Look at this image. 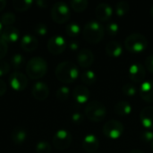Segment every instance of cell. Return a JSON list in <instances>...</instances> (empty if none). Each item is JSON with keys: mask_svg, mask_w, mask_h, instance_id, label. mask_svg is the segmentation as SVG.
Here are the masks:
<instances>
[{"mask_svg": "<svg viewBox=\"0 0 153 153\" xmlns=\"http://www.w3.org/2000/svg\"><path fill=\"white\" fill-rule=\"evenodd\" d=\"M129 153H144L142 150H140V149H134V150H132L131 152Z\"/></svg>", "mask_w": 153, "mask_h": 153, "instance_id": "cell-45", "label": "cell"}, {"mask_svg": "<svg viewBox=\"0 0 153 153\" xmlns=\"http://www.w3.org/2000/svg\"><path fill=\"white\" fill-rule=\"evenodd\" d=\"M10 71V65L6 61H0V77L5 75Z\"/></svg>", "mask_w": 153, "mask_h": 153, "instance_id": "cell-37", "label": "cell"}, {"mask_svg": "<svg viewBox=\"0 0 153 153\" xmlns=\"http://www.w3.org/2000/svg\"><path fill=\"white\" fill-rule=\"evenodd\" d=\"M82 148L87 152L92 153L95 152L99 146H100V141L98 137L95 134H89L84 136L82 139Z\"/></svg>", "mask_w": 153, "mask_h": 153, "instance_id": "cell-17", "label": "cell"}, {"mask_svg": "<svg viewBox=\"0 0 153 153\" xmlns=\"http://www.w3.org/2000/svg\"><path fill=\"white\" fill-rule=\"evenodd\" d=\"M70 94V90L67 86H61L56 92V97L60 101H65Z\"/></svg>", "mask_w": 153, "mask_h": 153, "instance_id": "cell-30", "label": "cell"}, {"mask_svg": "<svg viewBox=\"0 0 153 153\" xmlns=\"http://www.w3.org/2000/svg\"><path fill=\"white\" fill-rule=\"evenodd\" d=\"M6 1L5 0H0V11H2L4 7H5V5H6Z\"/></svg>", "mask_w": 153, "mask_h": 153, "instance_id": "cell-44", "label": "cell"}, {"mask_svg": "<svg viewBox=\"0 0 153 153\" xmlns=\"http://www.w3.org/2000/svg\"><path fill=\"white\" fill-rule=\"evenodd\" d=\"M98 153H102V152H98Z\"/></svg>", "mask_w": 153, "mask_h": 153, "instance_id": "cell-49", "label": "cell"}, {"mask_svg": "<svg viewBox=\"0 0 153 153\" xmlns=\"http://www.w3.org/2000/svg\"><path fill=\"white\" fill-rule=\"evenodd\" d=\"M73 96L76 102L80 104L85 103L90 98V90L84 85H77L73 91Z\"/></svg>", "mask_w": 153, "mask_h": 153, "instance_id": "cell-20", "label": "cell"}, {"mask_svg": "<svg viewBox=\"0 0 153 153\" xmlns=\"http://www.w3.org/2000/svg\"><path fill=\"white\" fill-rule=\"evenodd\" d=\"M11 64L16 69L21 68L24 65V57H23V56L21 55V54H14L12 56Z\"/></svg>", "mask_w": 153, "mask_h": 153, "instance_id": "cell-32", "label": "cell"}, {"mask_svg": "<svg viewBox=\"0 0 153 153\" xmlns=\"http://www.w3.org/2000/svg\"><path fill=\"white\" fill-rule=\"evenodd\" d=\"M36 4L40 8H47L48 5V2H47L46 0H38L36 1Z\"/></svg>", "mask_w": 153, "mask_h": 153, "instance_id": "cell-42", "label": "cell"}, {"mask_svg": "<svg viewBox=\"0 0 153 153\" xmlns=\"http://www.w3.org/2000/svg\"><path fill=\"white\" fill-rule=\"evenodd\" d=\"M115 112L119 116H127L132 112V106L126 100H120L115 105Z\"/></svg>", "mask_w": 153, "mask_h": 153, "instance_id": "cell-23", "label": "cell"}, {"mask_svg": "<svg viewBox=\"0 0 153 153\" xmlns=\"http://www.w3.org/2000/svg\"><path fill=\"white\" fill-rule=\"evenodd\" d=\"M9 83L13 90L21 91L26 89L28 85V78L21 72H13L9 75Z\"/></svg>", "mask_w": 153, "mask_h": 153, "instance_id": "cell-10", "label": "cell"}, {"mask_svg": "<svg viewBox=\"0 0 153 153\" xmlns=\"http://www.w3.org/2000/svg\"><path fill=\"white\" fill-rule=\"evenodd\" d=\"M106 52L109 56L117 57L123 52L122 45L117 40H110L106 45Z\"/></svg>", "mask_w": 153, "mask_h": 153, "instance_id": "cell-22", "label": "cell"}, {"mask_svg": "<svg viewBox=\"0 0 153 153\" xmlns=\"http://www.w3.org/2000/svg\"><path fill=\"white\" fill-rule=\"evenodd\" d=\"M20 45H21V48L24 51L31 52L37 49L39 46V41L35 36L31 34H25L22 37Z\"/></svg>", "mask_w": 153, "mask_h": 153, "instance_id": "cell-15", "label": "cell"}, {"mask_svg": "<svg viewBox=\"0 0 153 153\" xmlns=\"http://www.w3.org/2000/svg\"><path fill=\"white\" fill-rule=\"evenodd\" d=\"M84 112L90 120L93 122H100L105 118L107 115V108L100 100H91L87 103Z\"/></svg>", "mask_w": 153, "mask_h": 153, "instance_id": "cell-4", "label": "cell"}, {"mask_svg": "<svg viewBox=\"0 0 153 153\" xmlns=\"http://www.w3.org/2000/svg\"><path fill=\"white\" fill-rule=\"evenodd\" d=\"M130 5L126 0H121L116 4V13L118 16H124L129 11Z\"/></svg>", "mask_w": 153, "mask_h": 153, "instance_id": "cell-26", "label": "cell"}, {"mask_svg": "<svg viewBox=\"0 0 153 153\" xmlns=\"http://www.w3.org/2000/svg\"><path fill=\"white\" fill-rule=\"evenodd\" d=\"M34 31L37 35L39 36H44L48 33V27L45 23L43 22H39L35 25L34 27Z\"/></svg>", "mask_w": 153, "mask_h": 153, "instance_id": "cell-35", "label": "cell"}, {"mask_svg": "<svg viewBox=\"0 0 153 153\" xmlns=\"http://www.w3.org/2000/svg\"><path fill=\"white\" fill-rule=\"evenodd\" d=\"M129 77L134 82H144L146 71L143 65L141 63H134L129 67Z\"/></svg>", "mask_w": 153, "mask_h": 153, "instance_id": "cell-11", "label": "cell"}, {"mask_svg": "<svg viewBox=\"0 0 153 153\" xmlns=\"http://www.w3.org/2000/svg\"><path fill=\"white\" fill-rule=\"evenodd\" d=\"M122 91L127 96H134L137 92V88L132 83H126L123 85Z\"/></svg>", "mask_w": 153, "mask_h": 153, "instance_id": "cell-33", "label": "cell"}, {"mask_svg": "<svg viewBox=\"0 0 153 153\" xmlns=\"http://www.w3.org/2000/svg\"><path fill=\"white\" fill-rule=\"evenodd\" d=\"M16 21V17L15 15L11 13V12H7L4 13L1 15L0 17V22L3 25H4L5 27L8 26H12V24H13Z\"/></svg>", "mask_w": 153, "mask_h": 153, "instance_id": "cell-27", "label": "cell"}, {"mask_svg": "<svg viewBox=\"0 0 153 153\" xmlns=\"http://www.w3.org/2000/svg\"><path fill=\"white\" fill-rule=\"evenodd\" d=\"M56 78L64 83L74 82L79 75L77 65L72 61H63L57 65L55 71Z\"/></svg>", "mask_w": 153, "mask_h": 153, "instance_id": "cell-1", "label": "cell"}, {"mask_svg": "<svg viewBox=\"0 0 153 153\" xmlns=\"http://www.w3.org/2000/svg\"><path fill=\"white\" fill-rule=\"evenodd\" d=\"M53 145L56 150L63 151L67 149L73 141L72 134L65 129H59L53 136Z\"/></svg>", "mask_w": 153, "mask_h": 153, "instance_id": "cell-8", "label": "cell"}, {"mask_svg": "<svg viewBox=\"0 0 153 153\" xmlns=\"http://www.w3.org/2000/svg\"><path fill=\"white\" fill-rule=\"evenodd\" d=\"M93 61H94V55L91 50L88 48H82L78 52L77 62L82 67L86 68L91 66Z\"/></svg>", "mask_w": 153, "mask_h": 153, "instance_id": "cell-14", "label": "cell"}, {"mask_svg": "<svg viewBox=\"0 0 153 153\" xmlns=\"http://www.w3.org/2000/svg\"><path fill=\"white\" fill-rule=\"evenodd\" d=\"M139 93L145 101L153 102V80L143 82L139 88Z\"/></svg>", "mask_w": 153, "mask_h": 153, "instance_id": "cell-18", "label": "cell"}, {"mask_svg": "<svg viewBox=\"0 0 153 153\" xmlns=\"http://www.w3.org/2000/svg\"><path fill=\"white\" fill-rule=\"evenodd\" d=\"M106 30L108 31V33L110 35V36H116L118 32V30H119V26L117 22H109L108 24H107V27H106Z\"/></svg>", "mask_w": 153, "mask_h": 153, "instance_id": "cell-34", "label": "cell"}, {"mask_svg": "<svg viewBox=\"0 0 153 153\" xmlns=\"http://www.w3.org/2000/svg\"><path fill=\"white\" fill-rule=\"evenodd\" d=\"M65 31L67 33L68 36L70 37H76L80 31H81V28L80 25L77 22H69L66 27H65Z\"/></svg>", "mask_w": 153, "mask_h": 153, "instance_id": "cell-29", "label": "cell"}, {"mask_svg": "<svg viewBox=\"0 0 153 153\" xmlns=\"http://www.w3.org/2000/svg\"><path fill=\"white\" fill-rule=\"evenodd\" d=\"M141 138H142L143 141L152 143L153 141V131L152 130H149V129L144 130L141 134Z\"/></svg>", "mask_w": 153, "mask_h": 153, "instance_id": "cell-36", "label": "cell"}, {"mask_svg": "<svg viewBox=\"0 0 153 153\" xmlns=\"http://www.w3.org/2000/svg\"><path fill=\"white\" fill-rule=\"evenodd\" d=\"M81 80H82V82L83 83L88 84V85H91V84H93L96 82L97 75L94 73V71L90 70V69H87V70H84L82 73V74H81Z\"/></svg>", "mask_w": 153, "mask_h": 153, "instance_id": "cell-24", "label": "cell"}, {"mask_svg": "<svg viewBox=\"0 0 153 153\" xmlns=\"http://www.w3.org/2000/svg\"><path fill=\"white\" fill-rule=\"evenodd\" d=\"M145 65H146V68L153 74V54L149 55L146 59H145Z\"/></svg>", "mask_w": 153, "mask_h": 153, "instance_id": "cell-39", "label": "cell"}, {"mask_svg": "<svg viewBox=\"0 0 153 153\" xmlns=\"http://www.w3.org/2000/svg\"><path fill=\"white\" fill-rule=\"evenodd\" d=\"M151 13H152V15L153 16V4L152 5V7H151Z\"/></svg>", "mask_w": 153, "mask_h": 153, "instance_id": "cell-47", "label": "cell"}, {"mask_svg": "<svg viewBox=\"0 0 153 153\" xmlns=\"http://www.w3.org/2000/svg\"><path fill=\"white\" fill-rule=\"evenodd\" d=\"M3 24L1 23V22H0V36H1V34H2V32H3Z\"/></svg>", "mask_w": 153, "mask_h": 153, "instance_id": "cell-46", "label": "cell"}, {"mask_svg": "<svg viewBox=\"0 0 153 153\" xmlns=\"http://www.w3.org/2000/svg\"><path fill=\"white\" fill-rule=\"evenodd\" d=\"M8 46L5 41H4L2 39H0V59L4 57V56L7 53Z\"/></svg>", "mask_w": 153, "mask_h": 153, "instance_id": "cell-38", "label": "cell"}, {"mask_svg": "<svg viewBox=\"0 0 153 153\" xmlns=\"http://www.w3.org/2000/svg\"><path fill=\"white\" fill-rule=\"evenodd\" d=\"M6 90H7V87H6L5 82L0 79V96L4 95V94L5 93Z\"/></svg>", "mask_w": 153, "mask_h": 153, "instance_id": "cell-41", "label": "cell"}, {"mask_svg": "<svg viewBox=\"0 0 153 153\" xmlns=\"http://www.w3.org/2000/svg\"><path fill=\"white\" fill-rule=\"evenodd\" d=\"M71 12L66 3L63 1L56 2L51 7V17L57 23H64L70 19Z\"/></svg>", "mask_w": 153, "mask_h": 153, "instance_id": "cell-6", "label": "cell"}, {"mask_svg": "<svg viewBox=\"0 0 153 153\" xmlns=\"http://www.w3.org/2000/svg\"><path fill=\"white\" fill-rule=\"evenodd\" d=\"M152 151H153V141H152Z\"/></svg>", "mask_w": 153, "mask_h": 153, "instance_id": "cell-48", "label": "cell"}, {"mask_svg": "<svg viewBox=\"0 0 153 153\" xmlns=\"http://www.w3.org/2000/svg\"><path fill=\"white\" fill-rule=\"evenodd\" d=\"M147 45H148L147 38L143 34L138 32H134L128 35L125 39L126 48L134 53L143 51L147 48Z\"/></svg>", "mask_w": 153, "mask_h": 153, "instance_id": "cell-5", "label": "cell"}, {"mask_svg": "<svg viewBox=\"0 0 153 153\" xmlns=\"http://www.w3.org/2000/svg\"><path fill=\"white\" fill-rule=\"evenodd\" d=\"M140 120L143 126L149 129H153V106L144 107L140 113Z\"/></svg>", "mask_w": 153, "mask_h": 153, "instance_id": "cell-16", "label": "cell"}, {"mask_svg": "<svg viewBox=\"0 0 153 153\" xmlns=\"http://www.w3.org/2000/svg\"><path fill=\"white\" fill-rule=\"evenodd\" d=\"M104 27L98 20L88 21L82 30L84 39L90 43H99L104 37Z\"/></svg>", "mask_w": 153, "mask_h": 153, "instance_id": "cell-2", "label": "cell"}, {"mask_svg": "<svg viewBox=\"0 0 153 153\" xmlns=\"http://www.w3.org/2000/svg\"><path fill=\"white\" fill-rule=\"evenodd\" d=\"M51 145L46 141H40L36 144V152L37 153H51Z\"/></svg>", "mask_w": 153, "mask_h": 153, "instance_id": "cell-31", "label": "cell"}, {"mask_svg": "<svg viewBox=\"0 0 153 153\" xmlns=\"http://www.w3.org/2000/svg\"><path fill=\"white\" fill-rule=\"evenodd\" d=\"M112 13H113L112 6L108 4V3H104V2L100 3L95 8L96 17L98 18V20L101 22L108 21L111 17Z\"/></svg>", "mask_w": 153, "mask_h": 153, "instance_id": "cell-13", "label": "cell"}, {"mask_svg": "<svg viewBox=\"0 0 153 153\" xmlns=\"http://www.w3.org/2000/svg\"><path fill=\"white\" fill-rule=\"evenodd\" d=\"M11 138H12V141L13 142L14 144L21 145V144H22L26 141L27 132H26V130L23 127H22V126H16L12 131Z\"/></svg>", "mask_w": 153, "mask_h": 153, "instance_id": "cell-21", "label": "cell"}, {"mask_svg": "<svg viewBox=\"0 0 153 153\" xmlns=\"http://www.w3.org/2000/svg\"><path fill=\"white\" fill-rule=\"evenodd\" d=\"M48 71L47 61L41 56L30 58L26 65V73L30 79L38 80L43 77Z\"/></svg>", "mask_w": 153, "mask_h": 153, "instance_id": "cell-3", "label": "cell"}, {"mask_svg": "<svg viewBox=\"0 0 153 153\" xmlns=\"http://www.w3.org/2000/svg\"><path fill=\"white\" fill-rule=\"evenodd\" d=\"M124 125L117 119H110L103 126V134L110 139H117L124 133Z\"/></svg>", "mask_w": 153, "mask_h": 153, "instance_id": "cell-7", "label": "cell"}, {"mask_svg": "<svg viewBox=\"0 0 153 153\" xmlns=\"http://www.w3.org/2000/svg\"><path fill=\"white\" fill-rule=\"evenodd\" d=\"M69 48H70V49L73 50V51L77 50L78 48H79V44H78L77 41H71V42L69 43Z\"/></svg>", "mask_w": 153, "mask_h": 153, "instance_id": "cell-43", "label": "cell"}, {"mask_svg": "<svg viewBox=\"0 0 153 153\" xmlns=\"http://www.w3.org/2000/svg\"><path fill=\"white\" fill-rule=\"evenodd\" d=\"M70 4L72 9L75 12H82L87 8L89 2L88 0H72Z\"/></svg>", "mask_w": 153, "mask_h": 153, "instance_id": "cell-28", "label": "cell"}, {"mask_svg": "<svg viewBox=\"0 0 153 153\" xmlns=\"http://www.w3.org/2000/svg\"><path fill=\"white\" fill-rule=\"evenodd\" d=\"M72 120L75 124H80L83 121V116L79 112H75L72 115Z\"/></svg>", "mask_w": 153, "mask_h": 153, "instance_id": "cell-40", "label": "cell"}, {"mask_svg": "<svg viewBox=\"0 0 153 153\" xmlns=\"http://www.w3.org/2000/svg\"><path fill=\"white\" fill-rule=\"evenodd\" d=\"M19 37H20L19 30L16 27L8 26L3 30L0 39H2L4 41H5L8 44V43H13V42L17 41Z\"/></svg>", "mask_w": 153, "mask_h": 153, "instance_id": "cell-19", "label": "cell"}, {"mask_svg": "<svg viewBox=\"0 0 153 153\" xmlns=\"http://www.w3.org/2000/svg\"><path fill=\"white\" fill-rule=\"evenodd\" d=\"M48 50L54 55L61 54L66 48L65 39L62 35H53L48 41Z\"/></svg>", "mask_w": 153, "mask_h": 153, "instance_id": "cell-9", "label": "cell"}, {"mask_svg": "<svg viewBox=\"0 0 153 153\" xmlns=\"http://www.w3.org/2000/svg\"><path fill=\"white\" fill-rule=\"evenodd\" d=\"M31 93H32V96L37 100L42 101V100H45L48 98V96L49 94V88L45 82H37L32 86Z\"/></svg>", "mask_w": 153, "mask_h": 153, "instance_id": "cell-12", "label": "cell"}, {"mask_svg": "<svg viewBox=\"0 0 153 153\" xmlns=\"http://www.w3.org/2000/svg\"><path fill=\"white\" fill-rule=\"evenodd\" d=\"M33 2L31 0H13V6L16 11L19 12H24L28 10Z\"/></svg>", "mask_w": 153, "mask_h": 153, "instance_id": "cell-25", "label": "cell"}]
</instances>
